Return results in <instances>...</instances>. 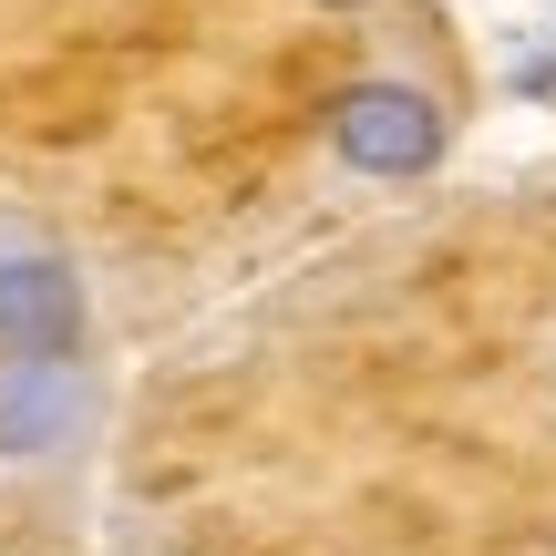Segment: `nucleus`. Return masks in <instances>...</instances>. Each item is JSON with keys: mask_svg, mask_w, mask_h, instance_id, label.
<instances>
[{"mask_svg": "<svg viewBox=\"0 0 556 556\" xmlns=\"http://www.w3.org/2000/svg\"><path fill=\"white\" fill-rule=\"evenodd\" d=\"M103 422V381L83 371V351H11L0 361V454L31 464V454H73L83 433Z\"/></svg>", "mask_w": 556, "mask_h": 556, "instance_id": "obj_1", "label": "nucleus"}, {"mask_svg": "<svg viewBox=\"0 0 556 556\" xmlns=\"http://www.w3.org/2000/svg\"><path fill=\"white\" fill-rule=\"evenodd\" d=\"M330 144L361 176H422L443 155V103L413 93V83H351L330 103Z\"/></svg>", "mask_w": 556, "mask_h": 556, "instance_id": "obj_2", "label": "nucleus"}, {"mask_svg": "<svg viewBox=\"0 0 556 556\" xmlns=\"http://www.w3.org/2000/svg\"><path fill=\"white\" fill-rule=\"evenodd\" d=\"M93 330V289L62 248H0V351H83Z\"/></svg>", "mask_w": 556, "mask_h": 556, "instance_id": "obj_3", "label": "nucleus"}, {"mask_svg": "<svg viewBox=\"0 0 556 556\" xmlns=\"http://www.w3.org/2000/svg\"><path fill=\"white\" fill-rule=\"evenodd\" d=\"M330 11H361V0H330Z\"/></svg>", "mask_w": 556, "mask_h": 556, "instance_id": "obj_4", "label": "nucleus"}]
</instances>
